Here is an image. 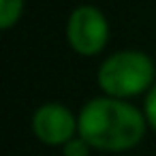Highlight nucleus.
I'll list each match as a JSON object with an SVG mask.
<instances>
[{"label": "nucleus", "mask_w": 156, "mask_h": 156, "mask_svg": "<svg viewBox=\"0 0 156 156\" xmlns=\"http://www.w3.org/2000/svg\"><path fill=\"white\" fill-rule=\"evenodd\" d=\"M77 122L73 120L71 111L58 103H47L43 107H39V111L34 113L32 120V128L37 133V137L47 143V145H60L71 141Z\"/></svg>", "instance_id": "20e7f679"}, {"label": "nucleus", "mask_w": 156, "mask_h": 156, "mask_svg": "<svg viewBox=\"0 0 156 156\" xmlns=\"http://www.w3.org/2000/svg\"><path fill=\"white\" fill-rule=\"evenodd\" d=\"M154 79V66L141 51H122L103 62L98 71L101 88L111 96H133L145 90Z\"/></svg>", "instance_id": "f03ea898"}, {"label": "nucleus", "mask_w": 156, "mask_h": 156, "mask_svg": "<svg viewBox=\"0 0 156 156\" xmlns=\"http://www.w3.org/2000/svg\"><path fill=\"white\" fill-rule=\"evenodd\" d=\"M77 128L90 145L120 152L141 141L145 124L133 105L118 98H94L79 113Z\"/></svg>", "instance_id": "f257e3e1"}, {"label": "nucleus", "mask_w": 156, "mask_h": 156, "mask_svg": "<svg viewBox=\"0 0 156 156\" xmlns=\"http://www.w3.org/2000/svg\"><path fill=\"white\" fill-rule=\"evenodd\" d=\"M22 13V0H2V7H0V26L5 30L11 28Z\"/></svg>", "instance_id": "39448f33"}, {"label": "nucleus", "mask_w": 156, "mask_h": 156, "mask_svg": "<svg viewBox=\"0 0 156 156\" xmlns=\"http://www.w3.org/2000/svg\"><path fill=\"white\" fill-rule=\"evenodd\" d=\"M88 141L81 139H71L64 143V156H88Z\"/></svg>", "instance_id": "423d86ee"}, {"label": "nucleus", "mask_w": 156, "mask_h": 156, "mask_svg": "<svg viewBox=\"0 0 156 156\" xmlns=\"http://www.w3.org/2000/svg\"><path fill=\"white\" fill-rule=\"evenodd\" d=\"M107 34H109L107 20L98 9L79 7L73 11L66 26V37L71 47L77 54H83V56L98 54L107 43Z\"/></svg>", "instance_id": "7ed1b4c3"}, {"label": "nucleus", "mask_w": 156, "mask_h": 156, "mask_svg": "<svg viewBox=\"0 0 156 156\" xmlns=\"http://www.w3.org/2000/svg\"><path fill=\"white\" fill-rule=\"evenodd\" d=\"M145 115H147V122L156 130V83H154V88L150 90V94L145 98Z\"/></svg>", "instance_id": "0eeeda50"}]
</instances>
